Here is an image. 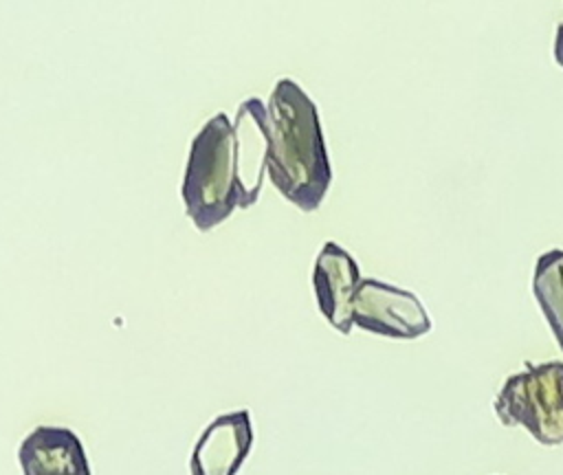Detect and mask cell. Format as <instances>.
<instances>
[{"instance_id": "cell-1", "label": "cell", "mask_w": 563, "mask_h": 475, "mask_svg": "<svg viewBox=\"0 0 563 475\" xmlns=\"http://www.w3.org/2000/svg\"><path fill=\"white\" fill-rule=\"evenodd\" d=\"M266 134V174L273 187L297 209L317 211L330 189L332 167L317 106L288 77L268 97Z\"/></svg>"}, {"instance_id": "cell-2", "label": "cell", "mask_w": 563, "mask_h": 475, "mask_svg": "<svg viewBox=\"0 0 563 475\" xmlns=\"http://www.w3.org/2000/svg\"><path fill=\"white\" fill-rule=\"evenodd\" d=\"M180 196L198 231H211L238 209L235 132L224 112L213 114L194 136Z\"/></svg>"}, {"instance_id": "cell-3", "label": "cell", "mask_w": 563, "mask_h": 475, "mask_svg": "<svg viewBox=\"0 0 563 475\" xmlns=\"http://www.w3.org/2000/svg\"><path fill=\"white\" fill-rule=\"evenodd\" d=\"M493 409L501 424L523 427L545 446L563 444V363L526 361L504 380Z\"/></svg>"}, {"instance_id": "cell-4", "label": "cell", "mask_w": 563, "mask_h": 475, "mask_svg": "<svg viewBox=\"0 0 563 475\" xmlns=\"http://www.w3.org/2000/svg\"><path fill=\"white\" fill-rule=\"evenodd\" d=\"M352 323L389 339H418L431 332V319L420 299L374 277H361L352 299Z\"/></svg>"}, {"instance_id": "cell-5", "label": "cell", "mask_w": 563, "mask_h": 475, "mask_svg": "<svg viewBox=\"0 0 563 475\" xmlns=\"http://www.w3.org/2000/svg\"><path fill=\"white\" fill-rule=\"evenodd\" d=\"M361 281V270L350 251L328 240L314 259L312 288L319 312L341 334H350L352 323V299Z\"/></svg>"}, {"instance_id": "cell-6", "label": "cell", "mask_w": 563, "mask_h": 475, "mask_svg": "<svg viewBox=\"0 0 563 475\" xmlns=\"http://www.w3.org/2000/svg\"><path fill=\"white\" fill-rule=\"evenodd\" d=\"M253 446L249 409L218 416L198 438L191 453L194 475H233Z\"/></svg>"}, {"instance_id": "cell-7", "label": "cell", "mask_w": 563, "mask_h": 475, "mask_svg": "<svg viewBox=\"0 0 563 475\" xmlns=\"http://www.w3.org/2000/svg\"><path fill=\"white\" fill-rule=\"evenodd\" d=\"M235 172H238V207L249 209L257 202L266 174V103L249 97L240 103L235 123Z\"/></svg>"}, {"instance_id": "cell-8", "label": "cell", "mask_w": 563, "mask_h": 475, "mask_svg": "<svg viewBox=\"0 0 563 475\" xmlns=\"http://www.w3.org/2000/svg\"><path fill=\"white\" fill-rule=\"evenodd\" d=\"M24 475H90V462L77 433L66 427H35L18 449Z\"/></svg>"}, {"instance_id": "cell-9", "label": "cell", "mask_w": 563, "mask_h": 475, "mask_svg": "<svg viewBox=\"0 0 563 475\" xmlns=\"http://www.w3.org/2000/svg\"><path fill=\"white\" fill-rule=\"evenodd\" d=\"M532 295L563 352V248H550L537 257Z\"/></svg>"}, {"instance_id": "cell-10", "label": "cell", "mask_w": 563, "mask_h": 475, "mask_svg": "<svg viewBox=\"0 0 563 475\" xmlns=\"http://www.w3.org/2000/svg\"><path fill=\"white\" fill-rule=\"evenodd\" d=\"M552 55H554V62L563 68V22H559V26H556L554 44H552Z\"/></svg>"}]
</instances>
